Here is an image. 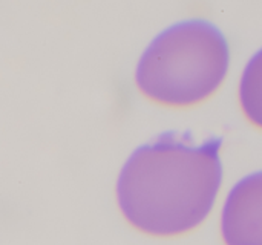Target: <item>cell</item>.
I'll list each match as a JSON object with an SVG mask.
<instances>
[{"instance_id": "cell-1", "label": "cell", "mask_w": 262, "mask_h": 245, "mask_svg": "<svg viewBox=\"0 0 262 245\" xmlns=\"http://www.w3.org/2000/svg\"><path fill=\"white\" fill-rule=\"evenodd\" d=\"M221 138L196 144L178 133H164L135 149L115 189L126 222L155 238L196 230L221 190Z\"/></svg>"}, {"instance_id": "cell-2", "label": "cell", "mask_w": 262, "mask_h": 245, "mask_svg": "<svg viewBox=\"0 0 262 245\" xmlns=\"http://www.w3.org/2000/svg\"><path fill=\"white\" fill-rule=\"evenodd\" d=\"M230 68L224 32L206 18H187L163 29L141 54L135 81L150 101L184 109L207 101Z\"/></svg>"}, {"instance_id": "cell-3", "label": "cell", "mask_w": 262, "mask_h": 245, "mask_svg": "<svg viewBox=\"0 0 262 245\" xmlns=\"http://www.w3.org/2000/svg\"><path fill=\"white\" fill-rule=\"evenodd\" d=\"M226 245H262V170L239 180L221 213Z\"/></svg>"}, {"instance_id": "cell-4", "label": "cell", "mask_w": 262, "mask_h": 245, "mask_svg": "<svg viewBox=\"0 0 262 245\" xmlns=\"http://www.w3.org/2000/svg\"><path fill=\"white\" fill-rule=\"evenodd\" d=\"M238 94L244 117L262 130V48L246 64Z\"/></svg>"}]
</instances>
